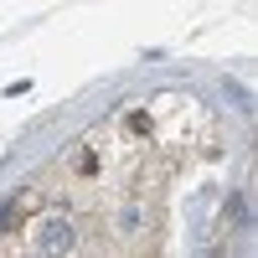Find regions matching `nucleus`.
<instances>
[{"instance_id":"obj_1","label":"nucleus","mask_w":258,"mask_h":258,"mask_svg":"<svg viewBox=\"0 0 258 258\" xmlns=\"http://www.w3.org/2000/svg\"><path fill=\"white\" fill-rule=\"evenodd\" d=\"M36 243H41V248H52V253L73 248V222H68V217H41V227H36Z\"/></svg>"},{"instance_id":"obj_2","label":"nucleus","mask_w":258,"mask_h":258,"mask_svg":"<svg viewBox=\"0 0 258 258\" xmlns=\"http://www.w3.org/2000/svg\"><path fill=\"white\" fill-rule=\"evenodd\" d=\"M73 170H78V176H93V170H98V155H93V150H73Z\"/></svg>"}]
</instances>
